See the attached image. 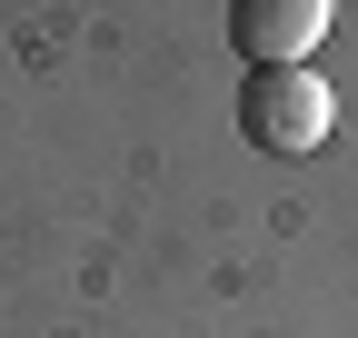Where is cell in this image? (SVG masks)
Returning <instances> with one entry per match:
<instances>
[{"label":"cell","instance_id":"cell-2","mask_svg":"<svg viewBox=\"0 0 358 338\" xmlns=\"http://www.w3.org/2000/svg\"><path fill=\"white\" fill-rule=\"evenodd\" d=\"M229 40L249 70H308L329 40V0H229Z\"/></svg>","mask_w":358,"mask_h":338},{"label":"cell","instance_id":"cell-1","mask_svg":"<svg viewBox=\"0 0 358 338\" xmlns=\"http://www.w3.org/2000/svg\"><path fill=\"white\" fill-rule=\"evenodd\" d=\"M239 130L268 159H308V149L338 130V100H329L319 70H249L239 80Z\"/></svg>","mask_w":358,"mask_h":338}]
</instances>
